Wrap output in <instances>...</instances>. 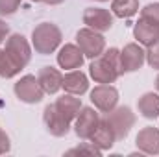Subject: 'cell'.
Listing matches in <instances>:
<instances>
[{"label":"cell","instance_id":"obj_15","mask_svg":"<svg viewBox=\"0 0 159 157\" xmlns=\"http://www.w3.org/2000/svg\"><path fill=\"white\" fill-rule=\"evenodd\" d=\"M133 35L139 41V44L150 46L159 41V24H154L150 20L139 19V22L133 26Z\"/></svg>","mask_w":159,"mask_h":157},{"label":"cell","instance_id":"obj_30","mask_svg":"<svg viewBox=\"0 0 159 157\" xmlns=\"http://www.w3.org/2000/svg\"><path fill=\"white\" fill-rule=\"evenodd\" d=\"M98 2H107V0H98Z\"/></svg>","mask_w":159,"mask_h":157},{"label":"cell","instance_id":"obj_5","mask_svg":"<svg viewBox=\"0 0 159 157\" xmlns=\"http://www.w3.org/2000/svg\"><path fill=\"white\" fill-rule=\"evenodd\" d=\"M76 43H78L80 50L83 52L85 57L94 59L98 57L104 50H106V39L100 32H94L91 28H81L76 34Z\"/></svg>","mask_w":159,"mask_h":157},{"label":"cell","instance_id":"obj_10","mask_svg":"<svg viewBox=\"0 0 159 157\" xmlns=\"http://www.w3.org/2000/svg\"><path fill=\"white\" fill-rule=\"evenodd\" d=\"M43 122L44 128L50 135L54 137H65L70 131V120L63 117L59 113V109L56 107V104H48L43 111Z\"/></svg>","mask_w":159,"mask_h":157},{"label":"cell","instance_id":"obj_11","mask_svg":"<svg viewBox=\"0 0 159 157\" xmlns=\"http://www.w3.org/2000/svg\"><path fill=\"white\" fill-rule=\"evenodd\" d=\"M83 24H87V28L94 30V32H107L113 26V15L111 11L104 9V7H87L83 11Z\"/></svg>","mask_w":159,"mask_h":157},{"label":"cell","instance_id":"obj_31","mask_svg":"<svg viewBox=\"0 0 159 157\" xmlns=\"http://www.w3.org/2000/svg\"><path fill=\"white\" fill-rule=\"evenodd\" d=\"M32 2H41V0H32Z\"/></svg>","mask_w":159,"mask_h":157},{"label":"cell","instance_id":"obj_14","mask_svg":"<svg viewBox=\"0 0 159 157\" xmlns=\"http://www.w3.org/2000/svg\"><path fill=\"white\" fill-rule=\"evenodd\" d=\"M37 79L46 94H56L59 89H63V74L54 67H43L37 74Z\"/></svg>","mask_w":159,"mask_h":157},{"label":"cell","instance_id":"obj_23","mask_svg":"<svg viewBox=\"0 0 159 157\" xmlns=\"http://www.w3.org/2000/svg\"><path fill=\"white\" fill-rule=\"evenodd\" d=\"M146 61L152 69H157L159 70V41L150 44L148 50H146Z\"/></svg>","mask_w":159,"mask_h":157},{"label":"cell","instance_id":"obj_27","mask_svg":"<svg viewBox=\"0 0 159 157\" xmlns=\"http://www.w3.org/2000/svg\"><path fill=\"white\" fill-rule=\"evenodd\" d=\"M43 2H46L48 6H57V4H61V2H65V0H43Z\"/></svg>","mask_w":159,"mask_h":157},{"label":"cell","instance_id":"obj_7","mask_svg":"<svg viewBox=\"0 0 159 157\" xmlns=\"http://www.w3.org/2000/svg\"><path fill=\"white\" fill-rule=\"evenodd\" d=\"M146 61V52L139 43H129L120 50V74L139 70Z\"/></svg>","mask_w":159,"mask_h":157},{"label":"cell","instance_id":"obj_2","mask_svg":"<svg viewBox=\"0 0 159 157\" xmlns=\"http://www.w3.org/2000/svg\"><path fill=\"white\" fill-rule=\"evenodd\" d=\"M61 39H63L61 30L54 22H41L32 32V44L41 56H48L56 52L57 46L61 44Z\"/></svg>","mask_w":159,"mask_h":157},{"label":"cell","instance_id":"obj_28","mask_svg":"<svg viewBox=\"0 0 159 157\" xmlns=\"http://www.w3.org/2000/svg\"><path fill=\"white\" fill-rule=\"evenodd\" d=\"M4 56H6V54H4V50L0 48V70H2V63H4Z\"/></svg>","mask_w":159,"mask_h":157},{"label":"cell","instance_id":"obj_9","mask_svg":"<svg viewBox=\"0 0 159 157\" xmlns=\"http://www.w3.org/2000/svg\"><path fill=\"white\" fill-rule=\"evenodd\" d=\"M91 102L102 113L111 111L119 104V91L111 83H100L91 91Z\"/></svg>","mask_w":159,"mask_h":157},{"label":"cell","instance_id":"obj_19","mask_svg":"<svg viewBox=\"0 0 159 157\" xmlns=\"http://www.w3.org/2000/svg\"><path fill=\"white\" fill-rule=\"evenodd\" d=\"M98 150H109L115 142H117V139H115V133L109 129V126H106L102 120H100V126L96 128V131L91 135V139H89Z\"/></svg>","mask_w":159,"mask_h":157},{"label":"cell","instance_id":"obj_29","mask_svg":"<svg viewBox=\"0 0 159 157\" xmlns=\"http://www.w3.org/2000/svg\"><path fill=\"white\" fill-rule=\"evenodd\" d=\"M156 89H157V91H159V76H157V78H156Z\"/></svg>","mask_w":159,"mask_h":157},{"label":"cell","instance_id":"obj_16","mask_svg":"<svg viewBox=\"0 0 159 157\" xmlns=\"http://www.w3.org/2000/svg\"><path fill=\"white\" fill-rule=\"evenodd\" d=\"M63 89H65V92L81 96V94L87 92V89H89V79H87V76H85L81 70H78V69L69 70V72L63 76Z\"/></svg>","mask_w":159,"mask_h":157},{"label":"cell","instance_id":"obj_17","mask_svg":"<svg viewBox=\"0 0 159 157\" xmlns=\"http://www.w3.org/2000/svg\"><path fill=\"white\" fill-rule=\"evenodd\" d=\"M54 104L59 109V113L67 118V120H70V122H74V118L78 117L80 109H81V100H80L76 94H70V92H65Z\"/></svg>","mask_w":159,"mask_h":157},{"label":"cell","instance_id":"obj_13","mask_svg":"<svg viewBox=\"0 0 159 157\" xmlns=\"http://www.w3.org/2000/svg\"><path fill=\"white\" fill-rule=\"evenodd\" d=\"M83 52L80 50L78 44H65L57 52V65L65 70H74L83 65Z\"/></svg>","mask_w":159,"mask_h":157},{"label":"cell","instance_id":"obj_4","mask_svg":"<svg viewBox=\"0 0 159 157\" xmlns=\"http://www.w3.org/2000/svg\"><path fill=\"white\" fill-rule=\"evenodd\" d=\"M4 52H6L7 57H9L13 63H17L20 69H24V67L30 63V59H32V46H30V43L26 41V37L20 35V34H11V35H7Z\"/></svg>","mask_w":159,"mask_h":157},{"label":"cell","instance_id":"obj_1","mask_svg":"<svg viewBox=\"0 0 159 157\" xmlns=\"http://www.w3.org/2000/svg\"><path fill=\"white\" fill-rule=\"evenodd\" d=\"M89 72L96 83H113L120 76V50H104L98 57L91 61Z\"/></svg>","mask_w":159,"mask_h":157},{"label":"cell","instance_id":"obj_8","mask_svg":"<svg viewBox=\"0 0 159 157\" xmlns=\"http://www.w3.org/2000/svg\"><path fill=\"white\" fill-rule=\"evenodd\" d=\"M100 120L102 117L98 115L96 107H81L78 113V117L74 118V131L80 139L83 141H89L91 135L96 131V128L100 126Z\"/></svg>","mask_w":159,"mask_h":157},{"label":"cell","instance_id":"obj_25","mask_svg":"<svg viewBox=\"0 0 159 157\" xmlns=\"http://www.w3.org/2000/svg\"><path fill=\"white\" fill-rule=\"evenodd\" d=\"M9 148H11L9 137H7V133L0 128V155H2V154H7V152H9Z\"/></svg>","mask_w":159,"mask_h":157},{"label":"cell","instance_id":"obj_26","mask_svg":"<svg viewBox=\"0 0 159 157\" xmlns=\"http://www.w3.org/2000/svg\"><path fill=\"white\" fill-rule=\"evenodd\" d=\"M7 35H9V26L6 24V20L0 19V43H4L7 39Z\"/></svg>","mask_w":159,"mask_h":157},{"label":"cell","instance_id":"obj_22","mask_svg":"<svg viewBox=\"0 0 159 157\" xmlns=\"http://www.w3.org/2000/svg\"><path fill=\"white\" fill-rule=\"evenodd\" d=\"M141 19L159 24V4H148L141 9Z\"/></svg>","mask_w":159,"mask_h":157},{"label":"cell","instance_id":"obj_20","mask_svg":"<svg viewBox=\"0 0 159 157\" xmlns=\"http://www.w3.org/2000/svg\"><path fill=\"white\" fill-rule=\"evenodd\" d=\"M111 11L120 19H129L139 11V0H111Z\"/></svg>","mask_w":159,"mask_h":157},{"label":"cell","instance_id":"obj_18","mask_svg":"<svg viewBox=\"0 0 159 157\" xmlns=\"http://www.w3.org/2000/svg\"><path fill=\"white\" fill-rule=\"evenodd\" d=\"M137 109L144 118H150V120L157 118L159 117V94L144 92L139 98V102H137Z\"/></svg>","mask_w":159,"mask_h":157},{"label":"cell","instance_id":"obj_6","mask_svg":"<svg viewBox=\"0 0 159 157\" xmlns=\"http://www.w3.org/2000/svg\"><path fill=\"white\" fill-rule=\"evenodd\" d=\"M13 91H15V96L24 104H39L43 100V96H44V91L41 87L39 79L35 76H32V74L22 76L15 83Z\"/></svg>","mask_w":159,"mask_h":157},{"label":"cell","instance_id":"obj_21","mask_svg":"<svg viewBox=\"0 0 159 157\" xmlns=\"http://www.w3.org/2000/svg\"><path fill=\"white\" fill-rule=\"evenodd\" d=\"M100 154H102V150H98L91 141L83 142V144H80V146L67 152V155H100Z\"/></svg>","mask_w":159,"mask_h":157},{"label":"cell","instance_id":"obj_32","mask_svg":"<svg viewBox=\"0 0 159 157\" xmlns=\"http://www.w3.org/2000/svg\"><path fill=\"white\" fill-rule=\"evenodd\" d=\"M0 107H2V100H0Z\"/></svg>","mask_w":159,"mask_h":157},{"label":"cell","instance_id":"obj_12","mask_svg":"<svg viewBox=\"0 0 159 157\" xmlns=\"http://www.w3.org/2000/svg\"><path fill=\"white\" fill-rule=\"evenodd\" d=\"M135 144H137L139 152H143V154L159 155V129L154 126L143 128L135 137Z\"/></svg>","mask_w":159,"mask_h":157},{"label":"cell","instance_id":"obj_3","mask_svg":"<svg viewBox=\"0 0 159 157\" xmlns=\"http://www.w3.org/2000/svg\"><path fill=\"white\" fill-rule=\"evenodd\" d=\"M102 122L106 126H109V129L115 133L117 141H122L124 137H128L129 129L133 128L135 115H133V111L129 107L120 105V107H113L111 111H106L104 117H102Z\"/></svg>","mask_w":159,"mask_h":157},{"label":"cell","instance_id":"obj_24","mask_svg":"<svg viewBox=\"0 0 159 157\" xmlns=\"http://www.w3.org/2000/svg\"><path fill=\"white\" fill-rule=\"evenodd\" d=\"M20 2H22V0H0V15H2V17L13 15V13L19 9Z\"/></svg>","mask_w":159,"mask_h":157}]
</instances>
